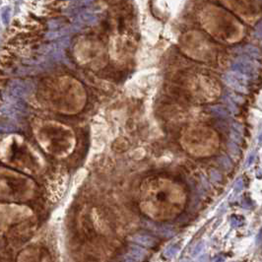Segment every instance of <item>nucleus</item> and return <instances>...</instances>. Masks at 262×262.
<instances>
[{"label":"nucleus","instance_id":"1","mask_svg":"<svg viewBox=\"0 0 262 262\" xmlns=\"http://www.w3.org/2000/svg\"><path fill=\"white\" fill-rule=\"evenodd\" d=\"M183 199L184 194L180 187L166 178H148L141 187V208L148 216L155 219L177 215Z\"/></svg>","mask_w":262,"mask_h":262},{"label":"nucleus","instance_id":"2","mask_svg":"<svg viewBox=\"0 0 262 262\" xmlns=\"http://www.w3.org/2000/svg\"><path fill=\"white\" fill-rule=\"evenodd\" d=\"M39 96L53 110L67 113L79 112L86 101L82 85L70 77H60L45 82Z\"/></svg>","mask_w":262,"mask_h":262},{"label":"nucleus","instance_id":"3","mask_svg":"<svg viewBox=\"0 0 262 262\" xmlns=\"http://www.w3.org/2000/svg\"><path fill=\"white\" fill-rule=\"evenodd\" d=\"M0 160L25 174H39L45 167L41 154L17 134L7 135L0 140Z\"/></svg>","mask_w":262,"mask_h":262},{"label":"nucleus","instance_id":"4","mask_svg":"<svg viewBox=\"0 0 262 262\" xmlns=\"http://www.w3.org/2000/svg\"><path fill=\"white\" fill-rule=\"evenodd\" d=\"M35 135L45 152L58 158L68 156L75 147L72 129L56 121H39L35 125Z\"/></svg>","mask_w":262,"mask_h":262},{"label":"nucleus","instance_id":"5","mask_svg":"<svg viewBox=\"0 0 262 262\" xmlns=\"http://www.w3.org/2000/svg\"><path fill=\"white\" fill-rule=\"evenodd\" d=\"M35 184L20 172L0 168V199L26 201L32 198Z\"/></svg>","mask_w":262,"mask_h":262},{"label":"nucleus","instance_id":"6","mask_svg":"<svg viewBox=\"0 0 262 262\" xmlns=\"http://www.w3.org/2000/svg\"><path fill=\"white\" fill-rule=\"evenodd\" d=\"M219 139L214 131L206 127H191L182 134V146L190 154L208 156L218 148Z\"/></svg>","mask_w":262,"mask_h":262},{"label":"nucleus","instance_id":"7","mask_svg":"<svg viewBox=\"0 0 262 262\" xmlns=\"http://www.w3.org/2000/svg\"><path fill=\"white\" fill-rule=\"evenodd\" d=\"M32 210L25 205L15 203H0V231L22 223L32 217Z\"/></svg>","mask_w":262,"mask_h":262},{"label":"nucleus","instance_id":"8","mask_svg":"<svg viewBox=\"0 0 262 262\" xmlns=\"http://www.w3.org/2000/svg\"><path fill=\"white\" fill-rule=\"evenodd\" d=\"M47 253L41 247H29L21 252L18 262H47Z\"/></svg>","mask_w":262,"mask_h":262},{"label":"nucleus","instance_id":"9","mask_svg":"<svg viewBox=\"0 0 262 262\" xmlns=\"http://www.w3.org/2000/svg\"><path fill=\"white\" fill-rule=\"evenodd\" d=\"M177 250H178V248H175V246H174V247H172V248L169 249V250L167 251V254H166V255H167L168 257H172L174 255L177 254Z\"/></svg>","mask_w":262,"mask_h":262},{"label":"nucleus","instance_id":"10","mask_svg":"<svg viewBox=\"0 0 262 262\" xmlns=\"http://www.w3.org/2000/svg\"><path fill=\"white\" fill-rule=\"evenodd\" d=\"M199 262H208L207 257H206V256H202L201 258H200V261Z\"/></svg>","mask_w":262,"mask_h":262},{"label":"nucleus","instance_id":"11","mask_svg":"<svg viewBox=\"0 0 262 262\" xmlns=\"http://www.w3.org/2000/svg\"><path fill=\"white\" fill-rule=\"evenodd\" d=\"M184 262H187V261H184Z\"/></svg>","mask_w":262,"mask_h":262}]
</instances>
